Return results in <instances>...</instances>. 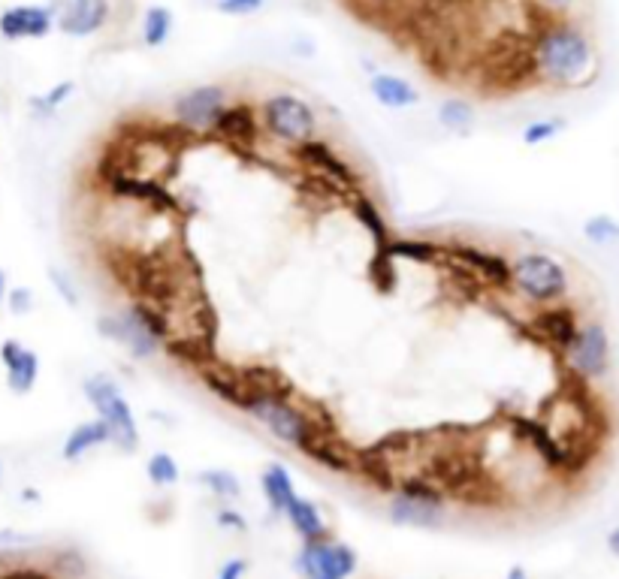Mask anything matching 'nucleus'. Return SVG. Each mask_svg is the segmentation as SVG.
I'll use <instances>...</instances> for the list:
<instances>
[{
    "label": "nucleus",
    "instance_id": "2eb2a0df",
    "mask_svg": "<svg viewBox=\"0 0 619 579\" xmlns=\"http://www.w3.org/2000/svg\"><path fill=\"white\" fill-rule=\"evenodd\" d=\"M577 329H580V317H577V308L568 305V302H559V305H547V308H538L529 320V332L553 347L556 353H565L574 338H577Z\"/></svg>",
    "mask_w": 619,
    "mask_h": 579
},
{
    "label": "nucleus",
    "instance_id": "f704fd0d",
    "mask_svg": "<svg viewBox=\"0 0 619 579\" xmlns=\"http://www.w3.org/2000/svg\"><path fill=\"white\" fill-rule=\"evenodd\" d=\"M583 236L586 242L604 248V245H616L619 242V221H613L610 215H595L583 224Z\"/></svg>",
    "mask_w": 619,
    "mask_h": 579
},
{
    "label": "nucleus",
    "instance_id": "ea45409f",
    "mask_svg": "<svg viewBox=\"0 0 619 579\" xmlns=\"http://www.w3.org/2000/svg\"><path fill=\"white\" fill-rule=\"evenodd\" d=\"M248 573V561L245 558H230L221 570H218V579H242Z\"/></svg>",
    "mask_w": 619,
    "mask_h": 579
},
{
    "label": "nucleus",
    "instance_id": "79ce46f5",
    "mask_svg": "<svg viewBox=\"0 0 619 579\" xmlns=\"http://www.w3.org/2000/svg\"><path fill=\"white\" fill-rule=\"evenodd\" d=\"M7 293H10V278L4 269H0V308H4V302H7Z\"/></svg>",
    "mask_w": 619,
    "mask_h": 579
},
{
    "label": "nucleus",
    "instance_id": "39448f33",
    "mask_svg": "<svg viewBox=\"0 0 619 579\" xmlns=\"http://www.w3.org/2000/svg\"><path fill=\"white\" fill-rule=\"evenodd\" d=\"M387 519L396 528L438 531L447 522V495L423 474L399 477L387 501Z\"/></svg>",
    "mask_w": 619,
    "mask_h": 579
},
{
    "label": "nucleus",
    "instance_id": "423d86ee",
    "mask_svg": "<svg viewBox=\"0 0 619 579\" xmlns=\"http://www.w3.org/2000/svg\"><path fill=\"white\" fill-rule=\"evenodd\" d=\"M260 133L284 148H296L308 139H318V109L299 94L278 91L257 103Z\"/></svg>",
    "mask_w": 619,
    "mask_h": 579
},
{
    "label": "nucleus",
    "instance_id": "bb28decb",
    "mask_svg": "<svg viewBox=\"0 0 619 579\" xmlns=\"http://www.w3.org/2000/svg\"><path fill=\"white\" fill-rule=\"evenodd\" d=\"M260 492H263V498H266V504H269V510H272L275 516H284L287 504L299 495L296 486H293L290 471H287L281 462H272V465L263 468V474H260Z\"/></svg>",
    "mask_w": 619,
    "mask_h": 579
},
{
    "label": "nucleus",
    "instance_id": "a878e982",
    "mask_svg": "<svg viewBox=\"0 0 619 579\" xmlns=\"http://www.w3.org/2000/svg\"><path fill=\"white\" fill-rule=\"evenodd\" d=\"M435 121L453 136H469L478 127V109L466 97H444L435 109Z\"/></svg>",
    "mask_w": 619,
    "mask_h": 579
},
{
    "label": "nucleus",
    "instance_id": "473e14b6",
    "mask_svg": "<svg viewBox=\"0 0 619 579\" xmlns=\"http://www.w3.org/2000/svg\"><path fill=\"white\" fill-rule=\"evenodd\" d=\"M49 573L55 579H85L88 576V561L76 549H61L49 558Z\"/></svg>",
    "mask_w": 619,
    "mask_h": 579
},
{
    "label": "nucleus",
    "instance_id": "20e7f679",
    "mask_svg": "<svg viewBox=\"0 0 619 579\" xmlns=\"http://www.w3.org/2000/svg\"><path fill=\"white\" fill-rule=\"evenodd\" d=\"M82 396L97 411V420L109 429V444L121 453L139 450V423L133 405L127 402L124 390L115 377L97 371L82 380Z\"/></svg>",
    "mask_w": 619,
    "mask_h": 579
},
{
    "label": "nucleus",
    "instance_id": "7ed1b4c3",
    "mask_svg": "<svg viewBox=\"0 0 619 579\" xmlns=\"http://www.w3.org/2000/svg\"><path fill=\"white\" fill-rule=\"evenodd\" d=\"M100 338L115 341L127 350L130 359L136 362H148L154 356L164 353V344L173 335V320L164 308L151 305L145 299H130L127 308L112 311V314H100L94 320Z\"/></svg>",
    "mask_w": 619,
    "mask_h": 579
},
{
    "label": "nucleus",
    "instance_id": "1a4fd4ad",
    "mask_svg": "<svg viewBox=\"0 0 619 579\" xmlns=\"http://www.w3.org/2000/svg\"><path fill=\"white\" fill-rule=\"evenodd\" d=\"M293 160L305 169V172H312L318 178H327L330 184H336L345 197L351 200L357 190H363V175L360 169H354L351 160H345L330 142L324 139H308L296 148H290Z\"/></svg>",
    "mask_w": 619,
    "mask_h": 579
},
{
    "label": "nucleus",
    "instance_id": "f257e3e1",
    "mask_svg": "<svg viewBox=\"0 0 619 579\" xmlns=\"http://www.w3.org/2000/svg\"><path fill=\"white\" fill-rule=\"evenodd\" d=\"M535 79L553 88H586L598 76V52L574 22H550L532 40Z\"/></svg>",
    "mask_w": 619,
    "mask_h": 579
},
{
    "label": "nucleus",
    "instance_id": "e433bc0d",
    "mask_svg": "<svg viewBox=\"0 0 619 579\" xmlns=\"http://www.w3.org/2000/svg\"><path fill=\"white\" fill-rule=\"evenodd\" d=\"M215 13L227 16V19H242V16H254L266 7V0H215Z\"/></svg>",
    "mask_w": 619,
    "mask_h": 579
},
{
    "label": "nucleus",
    "instance_id": "f03ea898",
    "mask_svg": "<svg viewBox=\"0 0 619 579\" xmlns=\"http://www.w3.org/2000/svg\"><path fill=\"white\" fill-rule=\"evenodd\" d=\"M239 411L257 426H263L275 441L293 447L296 453H302V447L321 432H336L330 429L324 414L296 405V390H257V386H245V402Z\"/></svg>",
    "mask_w": 619,
    "mask_h": 579
},
{
    "label": "nucleus",
    "instance_id": "b1692460",
    "mask_svg": "<svg viewBox=\"0 0 619 579\" xmlns=\"http://www.w3.org/2000/svg\"><path fill=\"white\" fill-rule=\"evenodd\" d=\"M381 257H390V260H408V263H420V266H441L447 254H444V242L393 236V242L387 245V251H381Z\"/></svg>",
    "mask_w": 619,
    "mask_h": 579
},
{
    "label": "nucleus",
    "instance_id": "4c0bfd02",
    "mask_svg": "<svg viewBox=\"0 0 619 579\" xmlns=\"http://www.w3.org/2000/svg\"><path fill=\"white\" fill-rule=\"evenodd\" d=\"M4 305L10 308V314L25 317V314H31V311H34L37 299H34V290H31V287H10V293H7V302H4Z\"/></svg>",
    "mask_w": 619,
    "mask_h": 579
},
{
    "label": "nucleus",
    "instance_id": "6ab92c4d",
    "mask_svg": "<svg viewBox=\"0 0 619 579\" xmlns=\"http://www.w3.org/2000/svg\"><path fill=\"white\" fill-rule=\"evenodd\" d=\"M302 456L312 459L318 468L339 474V477H354V465H357V450H351L336 432H321L318 438H312L302 447Z\"/></svg>",
    "mask_w": 619,
    "mask_h": 579
},
{
    "label": "nucleus",
    "instance_id": "a211bd4d",
    "mask_svg": "<svg viewBox=\"0 0 619 579\" xmlns=\"http://www.w3.org/2000/svg\"><path fill=\"white\" fill-rule=\"evenodd\" d=\"M215 139L233 145V148H251L260 136V124H257V106L248 100H236L227 103V109L221 112V118L215 121L212 133Z\"/></svg>",
    "mask_w": 619,
    "mask_h": 579
},
{
    "label": "nucleus",
    "instance_id": "ddd939ff",
    "mask_svg": "<svg viewBox=\"0 0 619 579\" xmlns=\"http://www.w3.org/2000/svg\"><path fill=\"white\" fill-rule=\"evenodd\" d=\"M55 19V31L70 40H88L109 25V0H49L46 4Z\"/></svg>",
    "mask_w": 619,
    "mask_h": 579
},
{
    "label": "nucleus",
    "instance_id": "aec40b11",
    "mask_svg": "<svg viewBox=\"0 0 619 579\" xmlns=\"http://www.w3.org/2000/svg\"><path fill=\"white\" fill-rule=\"evenodd\" d=\"M369 94L375 97L378 106L393 109V112L411 109V106L420 103V91H417L408 79H402V76H396V73H381V70H375V73L369 76Z\"/></svg>",
    "mask_w": 619,
    "mask_h": 579
},
{
    "label": "nucleus",
    "instance_id": "393cba45",
    "mask_svg": "<svg viewBox=\"0 0 619 579\" xmlns=\"http://www.w3.org/2000/svg\"><path fill=\"white\" fill-rule=\"evenodd\" d=\"M100 447H109V429L94 417V420L79 423V426L64 438L61 456H64L67 462H82L88 453H94V450H100Z\"/></svg>",
    "mask_w": 619,
    "mask_h": 579
},
{
    "label": "nucleus",
    "instance_id": "f8f14e48",
    "mask_svg": "<svg viewBox=\"0 0 619 579\" xmlns=\"http://www.w3.org/2000/svg\"><path fill=\"white\" fill-rule=\"evenodd\" d=\"M511 435L514 441H520L523 447H529L538 462L562 477H571V459H568V447L556 438V432L538 420V417H526V414H514L511 417Z\"/></svg>",
    "mask_w": 619,
    "mask_h": 579
},
{
    "label": "nucleus",
    "instance_id": "c03bdc74",
    "mask_svg": "<svg viewBox=\"0 0 619 579\" xmlns=\"http://www.w3.org/2000/svg\"><path fill=\"white\" fill-rule=\"evenodd\" d=\"M505 579H529V573H526V567H520V564H514L508 573H505Z\"/></svg>",
    "mask_w": 619,
    "mask_h": 579
},
{
    "label": "nucleus",
    "instance_id": "0eeeda50",
    "mask_svg": "<svg viewBox=\"0 0 619 579\" xmlns=\"http://www.w3.org/2000/svg\"><path fill=\"white\" fill-rule=\"evenodd\" d=\"M511 290L535 305V308H547V305H559L568 299L571 293V278L568 269L544 251H523L511 260Z\"/></svg>",
    "mask_w": 619,
    "mask_h": 579
},
{
    "label": "nucleus",
    "instance_id": "c756f323",
    "mask_svg": "<svg viewBox=\"0 0 619 579\" xmlns=\"http://www.w3.org/2000/svg\"><path fill=\"white\" fill-rule=\"evenodd\" d=\"M73 91H76V85H73L70 79H67V82H58V85H52L49 91L28 97V109H31V115H34L37 121H49V118H55V115L70 103Z\"/></svg>",
    "mask_w": 619,
    "mask_h": 579
},
{
    "label": "nucleus",
    "instance_id": "72a5a7b5",
    "mask_svg": "<svg viewBox=\"0 0 619 579\" xmlns=\"http://www.w3.org/2000/svg\"><path fill=\"white\" fill-rule=\"evenodd\" d=\"M565 118H541V121H529L526 127H523V142L526 145H547V142H553L556 136H562L565 133Z\"/></svg>",
    "mask_w": 619,
    "mask_h": 579
},
{
    "label": "nucleus",
    "instance_id": "4be33fe9",
    "mask_svg": "<svg viewBox=\"0 0 619 579\" xmlns=\"http://www.w3.org/2000/svg\"><path fill=\"white\" fill-rule=\"evenodd\" d=\"M284 519L290 522V528L299 534L302 543H305V540H327V537H333V534H330V522L324 519L321 507H318L315 501L302 498V495H296V498L287 504Z\"/></svg>",
    "mask_w": 619,
    "mask_h": 579
},
{
    "label": "nucleus",
    "instance_id": "9d476101",
    "mask_svg": "<svg viewBox=\"0 0 619 579\" xmlns=\"http://www.w3.org/2000/svg\"><path fill=\"white\" fill-rule=\"evenodd\" d=\"M568 371L589 383V380H601L610 371V335L607 326L601 320H586L577 329L574 344L562 353Z\"/></svg>",
    "mask_w": 619,
    "mask_h": 579
},
{
    "label": "nucleus",
    "instance_id": "6e6552de",
    "mask_svg": "<svg viewBox=\"0 0 619 579\" xmlns=\"http://www.w3.org/2000/svg\"><path fill=\"white\" fill-rule=\"evenodd\" d=\"M360 558L354 546L342 540H305L293 558V570L299 579H351Z\"/></svg>",
    "mask_w": 619,
    "mask_h": 579
},
{
    "label": "nucleus",
    "instance_id": "7c9ffc66",
    "mask_svg": "<svg viewBox=\"0 0 619 579\" xmlns=\"http://www.w3.org/2000/svg\"><path fill=\"white\" fill-rule=\"evenodd\" d=\"M197 483L218 501H239L242 498V483L227 468H206L197 474Z\"/></svg>",
    "mask_w": 619,
    "mask_h": 579
},
{
    "label": "nucleus",
    "instance_id": "f3484780",
    "mask_svg": "<svg viewBox=\"0 0 619 579\" xmlns=\"http://www.w3.org/2000/svg\"><path fill=\"white\" fill-rule=\"evenodd\" d=\"M0 362L7 371V386L13 396H31L40 380V353L10 338L0 344Z\"/></svg>",
    "mask_w": 619,
    "mask_h": 579
},
{
    "label": "nucleus",
    "instance_id": "dca6fc26",
    "mask_svg": "<svg viewBox=\"0 0 619 579\" xmlns=\"http://www.w3.org/2000/svg\"><path fill=\"white\" fill-rule=\"evenodd\" d=\"M55 31L52 10L43 4H16L0 13V37L7 43L22 40H46Z\"/></svg>",
    "mask_w": 619,
    "mask_h": 579
},
{
    "label": "nucleus",
    "instance_id": "58836bf2",
    "mask_svg": "<svg viewBox=\"0 0 619 579\" xmlns=\"http://www.w3.org/2000/svg\"><path fill=\"white\" fill-rule=\"evenodd\" d=\"M218 525L221 528H233V531H248V519L236 510V507H221L218 510Z\"/></svg>",
    "mask_w": 619,
    "mask_h": 579
},
{
    "label": "nucleus",
    "instance_id": "c9c22d12",
    "mask_svg": "<svg viewBox=\"0 0 619 579\" xmlns=\"http://www.w3.org/2000/svg\"><path fill=\"white\" fill-rule=\"evenodd\" d=\"M49 284L55 287L58 299H61V302H67L70 308H79V305H82V296H79V290H76L73 278H70L64 269L52 266V269H49Z\"/></svg>",
    "mask_w": 619,
    "mask_h": 579
},
{
    "label": "nucleus",
    "instance_id": "5701e85b",
    "mask_svg": "<svg viewBox=\"0 0 619 579\" xmlns=\"http://www.w3.org/2000/svg\"><path fill=\"white\" fill-rule=\"evenodd\" d=\"M197 377L203 380V386H206V390H209L215 399H221L224 405H230V408H236V411L242 408V402H245V383L239 380L236 371L209 362V365H203V368L197 371Z\"/></svg>",
    "mask_w": 619,
    "mask_h": 579
},
{
    "label": "nucleus",
    "instance_id": "a18cd8bd",
    "mask_svg": "<svg viewBox=\"0 0 619 579\" xmlns=\"http://www.w3.org/2000/svg\"><path fill=\"white\" fill-rule=\"evenodd\" d=\"M0 483H4V465H0Z\"/></svg>",
    "mask_w": 619,
    "mask_h": 579
},
{
    "label": "nucleus",
    "instance_id": "37998d69",
    "mask_svg": "<svg viewBox=\"0 0 619 579\" xmlns=\"http://www.w3.org/2000/svg\"><path fill=\"white\" fill-rule=\"evenodd\" d=\"M607 549H610V552H613V555L619 558V525H616V528H613V531L607 534Z\"/></svg>",
    "mask_w": 619,
    "mask_h": 579
},
{
    "label": "nucleus",
    "instance_id": "a19ab883",
    "mask_svg": "<svg viewBox=\"0 0 619 579\" xmlns=\"http://www.w3.org/2000/svg\"><path fill=\"white\" fill-rule=\"evenodd\" d=\"M532 4L541 7V10H547V13H562V10L574 7L577 0H532Z\"/></svg>",
    "mask_w": 619,
    "mask_h": 579
},
{
    "label": "nucleus",
    "instance_id": "9b49d317",
    "mask_svg": "<svg viewBox=\"0 0 619 579\" xmlns=\"http://www.w3.org/2000/svg\"><path fill=\"white\" fill-rule=\"evenodd\" d=\"M227 103H230V97H227L224 85H197V88H188L176 97L173 121H176L179 130L209 136L215 121L227 109Z\"/></svg>",
    "mask_w": 619,
    "mask_h": 579
},
{
    "label": "nucleus",
    "instance_id": "c85d7f7f",
    "mask_svg": "<svg viewBox=\"0 0 619 579\" xmlns=\"http://www.w3.org/2000/svg\"><path fill=\"white\" fill-rule=\"evenodd\" d=\"M173 28H176V16L170 7H161L154 4L142 13V22H139V40L145 49H164L173 37Z\"/></svg>",
    "mask_w": 619,
    "mask_h": 579
},
{
    "label": "nucleus",
    "instance_id": "2f4dec72",
    "mask_svg": "<svg viewBox=\"0 0 619 579\" xmlns=\"http://www.w3.org/2000/svg\"><path fill=\"white\" fill-rule=\"evenodd\" d=\"M145 477H148L151 486L167 489V486H176V483L182 480V468H179V462L173 459V453L158 450V453H151L148 462H145Z\"/></svg>",
    "mask_w": 619,
    "mask_h": 579
},
{
    "label": "nucleus",
    "instance_id": "412c9836",
    "mask_svg": "<svg viewBox=\"0 0 619 579\" xmlns=\"http://www.w3.org/2000/svg\"><path fill=\"white\" fill-rule=\"evenodd\" d=\"M348 206H351V215L357 218V224L366 230V236L372 239V245H375V254H381V251H387V245L393 242V230H390V224H387V218H384V212H381V206L369 197L366 190H357L354 197L348 200Z\"/></svg>",
    "mask_w": 619,
    "mask_h": 579
},
{
    "label": "nucleus",
    "instance_id": "4468645a",
    "mask_svg": "<svg viewBox=\"0 0 619 579\" xmlns=\"http://www.w3.org/2000/svg\"><path fill=\"white\" fill-rule=\"evenodd\" d=\"M444 254L447 260L459 263L462 269H469L484 287L490 290H511V260L484 248V245H475V242H453V245H444Z\"/></svg>",
    "mask_w": 619,
    "mask_h": 579
},
{
    "label": "nucleus",
    "instance_id": "cd10ccee",
    "mask_svg": "<svg viewBox=\"0 0 619 579\" xmlns=\"http://www.w3.org/2000/svg\"><path fill=\"white\" fill-rule=\"evenodd\" d=\"M164 353H167L173 362L200 371L203 365L212 362V356H215V341H212V338H197V335H170V341L164 344Z\"/></svg>",
    "mask_w": 619,
    "mask_h": 579
}]
</instances>
